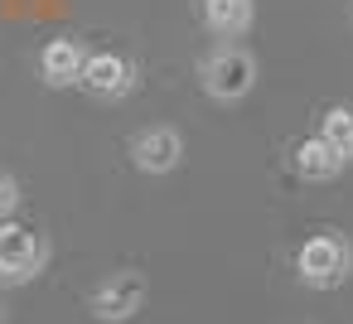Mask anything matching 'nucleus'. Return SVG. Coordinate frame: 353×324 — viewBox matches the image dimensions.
Segmentation results:
<instances>
[{
    "label": "nucleus",
    "instance_id": "f257e3e1",
    "mask_svg": "<svg viewBox=\"0 0 353 324\" xmlns=\"http://www.w3.org/2000/svg\"><path fill=\"white\" fill-rule=\"evenodd\" d=\"M199 88L213 102H223V107L252 97V88H256V59H252V49H242L237 39H223L218 49H208L199 59Z\"/></svg>",
    "mask_w": 353,
    "mask_h": 324
},
{
    "label": "nucleus",
    "instance_id": "7ed1b4c3",
    "mask_svg": "<svg viewBox=\"0 0 353 324\" xmlns=\"http://www.w3.org/2000/svg\"><path fill=\"white\" fill-rule=\"evenodd\" d=\"M49 266V237L30 223H0V285H30Z\"/></svg>",
    "mask_w": 353,
    "mask_h": 324
},
{
    "label": "nucleus",
    "instance_id": "20e7f679",
    "mask_svg": "<svg viewBox=\"0 0 353 324\" xmlns=\"http://www.w3.org/2000/svg\"><path fill=\"white\" fill-rule=\"evenodd\" d=\"M136 59L131 54H117V49H97L92 59H88V68H83V92L88 97H97V102H121V97H131L136 92Z\"/></svg>",
    "mask_w": 353,
    "mask_h": 324
},
{
    "label": "nucleus",
    "instance_id": "1a4fd4ad",
    "mask_svg": "<svg viewBox=\"0 0 353 324\" xmlns=\"http://www.w3.org/2000/svg\"><path fill=\"white\" fill-rule=\"evenodd\" d=\"M199 20L218 39H242L256 25V0H199Z\"/></svg>",
    "mask_w": 353,
    "mask_h": 324
},
{
    "label": "nucleus",
    "instance_id": "f03ea898",
    "mask_svg": "<svg viewBox=\"0 0 353 324\" xmlns=\"http://www.w3.org/2000/svg\"><path fill=\"white\" fill-rule=\"evenodd\" d=\"M295 271L310 290H339L353 276V242L343 232H314L295 252Z\"/></svg>",
    "mask_w": 353,
    "mask_h": 324
},
{
    "label": "nucleus",
    "instance_id": "f8f14e48",
    "mask_svg": "<svg viewBox=\"0 0 353 324\" xmlns=\"http://www.w3.org/2000/svg\"><path fill=\"white\" fill-rule=\"evenodd\" d=\"M0 319H6V314H0Z\"/></svg>",
    "mask_w": 353,
    "mask_h": 324
},
{
    "label": "nucleus",
    "instance_id": "9d476101",
    "mask_svg": "<svg viewBox=\"0 0 353 324\" xmlns=\"http://www.w3.org/2000/svg\"><path fill=\"white\" fill-rule=\"evenodd\" d=\"M319 136H324L339 155L353 160V107H329V112L319 117Z\"/></svg>",
    "mask_w": 353,
    "mask_h": 324
},
{
    "label": "nucleus",
    "instance_id": "423d86ee",
    "mask_svg": "<svg viewBox=\"0 0 353 324\" xmlns=\"http://www.w3.org/2000/svg\"><path fill=\"white\" fill-rule=\"evenodd\" d=\"M184 160V136L174 126H141L131 136V165L141 174H170Z\"/></svg>",
    "mask_w": 353,
    "mask_h": 324
},
{
    "label": "nucleus",
    "instance_id": "0eeeda50",
    "mask_svg": "<svg viewBox=\"0 0 353 324\" xmlns=\"http://www.w3.org/2000/svg\"><path fill=\"white\" fill-rule=\"evenodd\" d=\"M88 59H92V49H88L83 39L59 34V39H49V44L39 49V78H44L49 88H78Z\"/></svg>",
    "mask_w": 353,
    "mask_h": 324
},
{
    "label": "nucleus",
    "instance_id": "9b49d317",
    "mask_svg": "<svg viewBox=\"0 0 353 324\" xmlns=\"http://www.w3.org/2000/svg\"><path fill=\"white\" fill-rule=\"evenodd\" d=\"M15 208H20V184H15L6 170H0V223H10Z\"/></svg>",
    "mask_w": 353,
    "mask_h": 324
},
{
    "label": "nucleus",
    "instance_id": "6e6552de",
    "mask_svg": "<svg viewBox=\"0 0 353 324\" xmlns=\"http://www.w3.org/2000/svg\"><path fill=\"white\" fill-rule=\"evenodd\" d=\"M290 165H295V174H300V179H310V184H329V179H339V174H343L348 155H339L324 136H305V141L290 150Z\"/></svg>",
    "mask_w": 353,
    "mask_h": 324
},
{
    "label": "nucleus",
    "instance_id": "39448f33",
    "mask_svg": "<svg viewBox=\"0 0 353 324\" xmlns=\"http://www.w3.org/2000/svg\"><path fill=\"white\" fill-rule=\"evenodd\" d=\"M88 310H92V319H102V324H126V319H136V314L145 310V276H141V271H112V276L92 290Z\"/></svg>",
    "mask_w": 353,
    "mask_h": 324
}]
</instances>
